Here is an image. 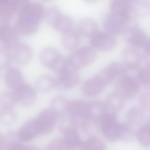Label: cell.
<instances>
[{
  "instance_id": "obj_4",
  "label": "cell",
  "mask_w": 150,
  "mask_h": 150,
  "mask_svg": "<svg viewBox=\"0 0 150 150\" xmlns=\"http://www.w3.org/2000/svg\"><path fill=\"white\" fill-rule=\"evenodd\" d=\"M89 38L91 46L104 52L112 50L117 42L115 36L107 31L98 30Z\"/></svg>"
},
{
  "instance_id": "obj_20",
  "label": "cell",
  "mask_w": 150,
  "mask_h": 150,
  "mask_svg": "<svg viewBox=\"0 0 150 150\" xmlns=\"http://www.w3.org/2000/svg\"><path fill=\"white\" fill-rule=\"evenodd\" d=\"M88 107L83 101L74 100L69 102L67 112L74 117H82L85 116L88 111Z\"/></svg>"
},
{
  "instance_id": "obj_5",
  "label": "cell",
  "mask_w": 150,
  "mask_h": 150,
  "mask_svg": "<svg viewBox=\"0 0 150 150\" xmlns=\"http://www.w3.org/2000/svg\"><path fill=\"white\" fill-rule=\"evenodd\" d=\"M45 10L42 4L28 1L21 8L17 14L27 20L39 24L44 17Z\"/></svg>"
},
{
  "instance_id": "obj_7",
  "label": "cell",
  "mask_w": 150,
  "mask_h": 150,
  "mask_svg": "<svg viewBox=\"0 0 150 150\" xmlns=\"http://www.w3.org/2000/svg\"><path fill=\"white\" fill-rule=\"evenodd\" d=\"M25 0H0V23L9 24Z\"/></svg>"
},
{
  "instance_id": "obj_21",
  "label": "cell",
  "mask_w": 150,
  "mask_h": 150,
  "mask_svg": "<svg viewBox=\"0 0 150 150\" xmlns=\"http://www.w3.org/2000/svg\"><path fill=\"white\" fill-rule=\"evenodd\" d=\"M58 116L51 108H46L40 112L36 120L40 126H49L54 124Z\"/></svg>"
},
{
  "instance_id": "obj_15",
  "label": "cell",
  "mask_w": 150,
  "mask_h": 150,
  "mask_svg": "<svg viewBox=\"0 0 150 150\" xmlns=\"http://www.w3.org/2000/svg\"><path fill=\"white\" fill-rule=\"evenodd\" d=\"M4 81L7 86L14 90L23 83V78L21 72L14 67L9 68L6 71Z\"/></svg>"
},
{
  "instance_id": "obj_9",
  "label": "cell",
  "mask_w": 150,
  "mask_h": 150,
  "mask_svg": "<svg viewBox=\"0 0 150 150\" xmlns=\"http://www.w3.org/2000/svg\"><path fill=\"white\" fill-rule=\"evenodd\" d=\"M13 92L17 102L25 107L32 106L37 100V95L33 88L23 83L14 90Z\"/></svg>"
},
{
  "instance_id": "obj_13",
  "label": "cell",
  "mask_w": 150,
  "mask_h": 150,
  "mask_svg": "<svg viewBox=\"0 0 150 150\" xmlns=\"http://www.w3.org/2000/svg\"><path fill=\"white\" fill-rule=\"evenodd\" d=\"M120 129L121 125L112 120L103 122L101 127L100 131L108 141L113 142L120 139Z\"/></svg>"
},
{
  "instance_id": "obj_12",
  "label": "cell",
  "mask_w": 150,
  "mask_h": 150,
  "mask_svg": "<svg viewBox=\"0 0 150 150\" xmlns=\"http://www.w3.org/2000/svg\"><path fill=\"white\" fill-rule=\"evenodd\" d=\"M62 55L56 47L48 46L42 49L39 54V59L45 67L52 69Z\"/></svg>"
},
{
  "instance_id": "obj_27",
  "label": "cell",
  "mask_w": 150,
  "mask_h": 150,
  "mask_svg": "<svg viewBox=\"0 0 150 150\" xmlns=\"http://www.w3.org/2000/svg\"><path fill=\"white\" fill-rule=\"evenodd\" d=\"M61 13L59 8L57 6L52 5L45 9L44 17L48 23L51 25Z\"/></svg>"
},
{
  "instance_id": "obj_3",
  "label": "cell",
  "mask_w": 150,
  "mask_h": 150,
  "mask_svg": "<svg viewBox=\"0 0 150 150\" xmlns=\"http://www.w3.org/2000/svg\"><path fill=\"white\" fill-rule=\"evenodd\" d=\"M98 55L92 46L85 45L72 51L67 58L70 65L77 70L93 61Z\"/></svg>"
},
{
  "instance_id": "obj_11",
  "label": "cell",
  "mask_w": 150,
  "mask_h": 150,
  "mask_svg": "<svg viewBox=\"0 0 150 150\" xmlns=\"http://www.w3.org/2000/svg\"><path fill=\"white\" fill-rule=\"evenodd\" d=\"M13 60L19 64L28 63L33 54L31 47L27 44L20 42L11 49Z\"/></svg>"
},
{
  "instance_id": "obj_1",
  "label": "cell",
  "mask_w": 150,
  "mask_h": 150,
  "mask_svg": "<svg viewBox=\"0 0 150 150\" xmlns=\"http://www.w3.org/2000/svg\"><path fill=\"white\" fill-rule=\"evenodd\" d=\"M122 35L129 45L141 49L146 54L150 56L149 38L138 25L129 27Z\"/></svg>"
},
{
  "instance_id": "obj_6",
  "label": "cell",
  "mask_w": 150,
  "mask_h": 150,
  "mask_svg": "<svg viewBox=\"0 0 150 150\" xmlns=\"http://www.w3.org/2000/svg\"><path fill=\"white\" fill-rule=\"evenodd\" d=\"M79 79L77 70L70 66L54 79V88L62 91L70 89L77 85Z\"/></svg>"
},
{
  "instance_id": "obj_22",
  "label": "cell",
  "mask_w": 150,
  "mask_h": 150,
  "mask_svg": "<svg viewBox=\"0 0 150 150\" xmlns=\"http://www.w3.org/2000/svg\"><path fill=\"white\" fill-rule=\"evenodd\" d=\"M35 85L40 91L48 92L54 88V79L49 74L42 75L37 79Z\"/></svg>"
},
{
  "instance_id": "obj_16",
  "label": "cell",
  "mask_w": 150,
  "mask_h": 150,
  "mask_svg": "<svg viewBox=\"0 0 150 150\" xmlns=\"http://www.w3.org/2000/svg\"><path fill=\"white\" fill-rule=\"evenodd\" d=\"M98 25L93 19L86 18L78 22L77 30L81 36L90 37L98 30Z\"/></svg>"
},
{
  "instance_id": "obj_24",
  "label": "cell",
  "mask_w": 150,
  "mask_h": 150,
  "mask_svg": "<svg viewBox=\"0 0 150 150\" xmlns=\"http://www.w3.org/2000/svg\"><path fill=\"white\" fill-rule=\"evenodd\" d=\"M136 136L139 142L144 146L150 145V125L147 124L141 127L137 132Z\"/></svg>"
},
{
  "instance_id": "obj_10",
  "label": "cell",
  "mask_w": 150,
  "mask_h": 150,
  "mask_svg": "<svg viewBox=\"0 0 150 150\" xmlns=\"http://www.w3.org/2000/svg\"><path fill=\"white\" fill-rule=\"evenodd\" d=\"M120 55L126 64L132 66L139 64L150 56L141 49L130 45L125 47L122 50Z\"/></svg>"
},
{
  "instance_id": "obj_28",
  "label": "cell",
  "mask_w": 150,
  "mask_h": 150,
  "mask_svg": "<svg viewBox=\"0 0 150 150\" xmlns=\"http://www.w3.org/2000/svg\"><path fill=\"white\" fill-rule=\"evenodd\" d=\"M16 114L12 108H3L0 109V118L12 119L15 116Z\"/></svg>"
},
{
  "instance_id": "obj_18",
  "label": "cell",
  "mask_w": 150,
  "mask_h": 150,
  "mask_svg": "<svg viewBox=\"0 0 150 150\" xmlns=\"http://www.w3.org/2000/svg\"><path fill=\"white\" fill-rule=\"evenodd\" d=\"M109 7L110 12L112 13L125 17H135L131 13L130 0H112L110 2Z\"/></svg>"
},
{
  "instance_id": "obj_14",
  "label": "cell",
  "mask_w": 150,
  "mask_h": 150,
  "mask_svg": "<svg viewBox=\"0 0 150 150\" xmlns=\"http://www.w3.org/2000/svg\"><path fill=\"white\" fill-rule=\"evenodd\" d=\"M62 34L61 42L65 48L72 51L78 48L81 36L76 30L72 28Z\"/></svg>"
},
{
  "instance_id": "obj_26",
  "label": "cell",
  "mask_w": 150,
  "mask_h": 150,
  "mask_svg": "<svg viewBox=\"0 0 150 150\" xmlns=\"http://www.w3.org/2000/svg\"><path fill=\"white\" fill-rule=\"evenodd\" d=\"M17 102L13 93L6 91L0 95V105L2 108H12Z\"/></svg>"
},
{
  "instance_id": "obj_23",
  "label": "cell",
  "mask_w": 150,
  "mask_h": 150,
  "mask_svg": "<svg viewBox=\"0 0 150 150\" xmlns=\"http://www.w3.org/2000/svg\"><path fill=\"white\" fill-rule=\"evenodd\" d=\"M69 102L64 96L58 95L55 96L51 100V108L58 116L67 112Z\"/></svg>"
},
{
  "instance_id": "obj_19",
  "label": "cell",
  "mask_w": 150,
  "mask_h": 150,
  "mask_svg": "<svg viewBox=\"0 0 150 150\" xmlns=\"http://www.w3.org/2000/svg\"><path fill=\"white\" fill-rule=\"evenodd\" d=\"M73 21L69 16L61 13L51 25L57 31L63 33L72 28Z\"/></svg>"
},
{
  "instance_id": "obj_8",
  "label": "cell",
  "mask_w": 150,
  "mask_h": 150,
  "mask_svg": "<svg viewBox=\"0 0 150 150\" xmlns=\"http://www.w3.org/2000/svg\"><path fill=\"white\" fill-rule=\"evenodd\" d=\"M19 33L14 26L9 24H2L0 26V41L2 45L11 49L20 42Z\"/></svg>"
},
{
  "instance_id": "obj_17",
  "label": "cell",
  "mask_w": 150,
  "mask_h": 150,
  "mask_svg": "<svg viewBox=\"0 0 150 150\" xmlns=\"http://www.w3.org/2000/svg\"><path fill=\"white\" fill-rule=\"evenodd\" d=\"M130 7L134 17H145L149 14L150 2L149 0H130Z\"/></svg>"
},
{
  "instance_id": "obj_2",
  "label": "cell",
  "mask_w": 150,
  "mask_h": 150,
  "mask_svg": "<svg viewBox=\"0 0 150 150\" xmlns=\"http://www.w3.org/2000/svg\"><path fill=\"white\" fill-rule=\"evenodd\" d=\"M137 23L135 18L122 16L110 12L105 15L103 21L106 31L115 36L122 35L129 27Z\"/></svg>"
},
{
  "instance_id": "obj_25",
  "label": "cell",
  "mask_w": 150,
  "mask_h": 150,
  "mask_svg": "<svg viewBox=\"0 0 150 150\" xmlns=\"http://www.w3.org/2000/svg\"><path fill=\"white\" fill-rule=\"evenodd\" d=\"M12 60L11 50L0 46V69L8 67Z\"/></svg>"
}]
</instances>
